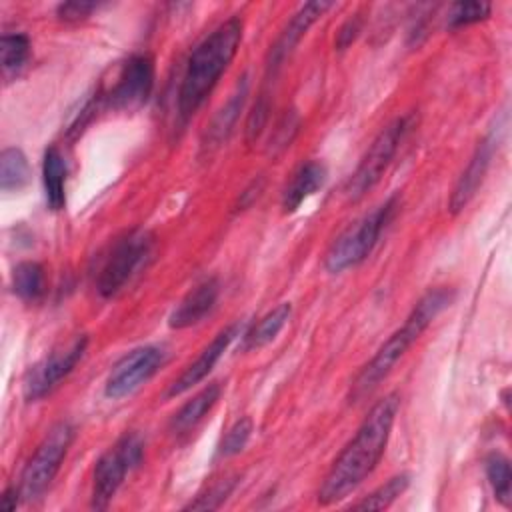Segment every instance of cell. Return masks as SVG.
Listing matches in <instances>:
<instances>
[{"label":"cell","instance_id":"cell-1","mask_svg":"<svg viewBox=\"0 0 512 512\" xmlns=\"http://www.w3.org/2000/svg\"><path fill=\"white\" fill-rule=\"evenodd\" d=\"M400 408V394L390 392L380 398L364 416L352 440L332 462L318 488V504L330 506L356 490L378 466Z\"/></svg>","mask_w":512,"mask_h":512},{"label":"cell","instance_id":"cell-2","mask_svg":"<svg viewBox=\"0 0 512 512\" xmlns=\"http://www.w3.org/2000/svg\"><path fill=\"white\" fill-rule=\"evenodd\" d=\"M454 296L456 294L452 288L436 286L418 298L404 324L386 338V342L376 350L370 362H366L358 376L352 380L348 390L350 404H360L376 392V388L394 370L398 360H402L406 350L422 336V332L434 322V318H438L440 312L452 304Z\"/></svg>","mask_w":512,"mask_h":512},{"label":"cell","instance_id":"cell-3","mask_svg":"<svg viewBox=\"0 0 512 512\" xmlns=\"http://www.w3.org/2000/svg\"><path fill=\"white\" fill-rule=\"evenodd\" d=\"M242 30V20L232 16L218 24L192 50L178 90V112L184 120L196 114L234 60L242 42Z\"/></svg>","mask_w":512,"mask_h":512},{"label":"cell","instance_id":"cell-4","mask_svg":"<svg viewBox=\"0 0 512 512\" xmlns=\"http://www.w3.org/2000/svg\"><path fill=\"white\" fill-rule=\"evenodd\" d=\"M398 208H400V198L390 196L386 202L376 206L370 214L350 224L326 250L324 268L332 274H338L364 262L374 250V246L378 244L382 232L394 220Z\"/></svg>","mask_w":512,"mask_h":512},{"label":"cell","instance_id":"cell-5","mask_svg":"<svg viewBox=\"0 0 512 512\" xmlns=\"http://www.w3.org/2000/svg\"><path fill=\"white\" fill-rule=\"evenodd\" d=\"M414 124H416V116L404 114L388 122L378 132V136L372 140V144L368 146L366 154L362 156L360 164L356 166L354 174L346 184V196L350 202H358L380 182V178L384 176L386 168L394 160L396 152L400 150L402 142L406 140Z\"/></svg>","mask_w":512,"mask_h":512},{"label":"cell","instance_id":"cell-6","mask_svg":"<svg viewBox=\"0 0 512 512\" xmlns=\"http://www.w3.org/2000/svg\"><path fill=\"white\" fill-rule=\"evenodd\" d=\"M74 432L76 430L70 422L60 420L44 434L42 442L34 450L32 458L28 460L20 476L18 490L24 502H32L48 490L68 454V448L74 440Z\"/></svg>","mask_w":512,"mask_h":512},{"label":"cell","instance_id":"cell-7","mask_svg":"<svg viewBox=\"0 0 512 512\" xmlns=\"http://www.w3.org/2000/svg\"><path fill=\"white\" fill-rule=\"evenodd\" d=\"M142 456V438L134 432H126L98 458L92 474V508L102 510L112 502L126 474L142 462Z\"/></svg>","mask_w":512,"mask_h":512},{"label":"cell","instance_id":"cell-8","mask_svg":"<svg viewBox=\"0 0 512 512\" xmlns=\"http://www.w3.org/2000/svg\"><path fill=\"white\" fill-rule=\"evenodd\" d=\"M152 246L154 238L146 230H132L124 234L104 258L96 280L98 294L102 298L116 296L150 258Z\"/></svg>","mask_w":512,"mask_h":512},{"label":"cell","instance_id":"cell-9","mask_svg":"<svg viewBox=\"0 0 512 512\" xmlns=\"http://www.w3.org/2000/svg\"><path fill=\"white\" fill-rule=\"evenodd\" d=\"M154 88V58L130 56L118 70L112 86L102 94V104L112 110H136L150 98Z\"/></svg>","mask_w":512,"mask_h":512},{"label":"cell","instance_id":"cell-10","mask_svg":"<svg viewBox=\"0 0 512 512\" xmlns=\"http://www.w3.org/2000/svg\"><path fill=\"white\" fill-rule=\"evenodd\" d=\"M164 362H166V350L162 346L146 344L130 350L110 370L104 384V394L108 398L118 400L136 392L162 368Z\"/></svg>","mask_w":512,"mask_h":512},{"label":"cell","instance_id":"cell-11","mask_svg":"<svg viewBox=\"0 0 512 512\" xmlns=\"http://www.w3.org/2000/svg\"><path fill=\"white\" fill-rule=\"evenodd\" d=\"M86 346H88V338L82 334V336H76L68 346L52 350L42 362H38L30 370L24 382V396L28 400H38L48 392H52L58 386V382L66 378L74 370V366L80 362V358L86 352Z\"/></svg>","mask_w":512,"mask_h":512},{"label":"cell","instance_id":"cell-12","mask_svg":"<svg viewBox=\"0 0 512 512\" xmlns=\"http://www.w3.org/2000/svg\"><path fill=\"white\" fill-rule=\"evenodd\" d=\"M240 330H242V322H232L230 326L222 328L212 338V342L208 346H204V350L198 354V358L194 362H190L186 366V370L170 384V388L166 390V398L180 396L186 390H190L192 386H196L198 382H202L212 372L216 362L222 358V354L226 352L230 342L240 334Z\"/></svg>","mask_w":512,"mask_h":512},{"label":"cell","instance_id":"cell-13","mask_svg":"<svg viewBox=\"0 0 512 512\" xmlns=\"http://www.w3.org/2000/svg\"><path fill=\"white\" fill-rule=\"evenodd\" d=\"M334 4L332 2H308L300 6V10L290 18V22L280 32L278 40L270 48L266 70L268 74H276V70L284 64V60L290 56V52L296 48V44L302 40V36L308 32V28Z\"/></svg>","mask_w":512,"mask_h":512},{"label":"cell","instance_id":"cell-14","mask_svg":"<svg viewBox=\"0 0 512 512\" xmlns=\"http://www.w3.org/2000/svg\"><path fill=\"white\" fill-rule=\"evenodd\" d=\"M494 138L492 136H486L474 150L470 162L466 164L464 172L458 176L454 188H452V194H450V200H448V208L452 214H458L472 198L474 194L478 192L486 172H488V166H490V160H492V154H494Z\"/></svg>","mask_w":512,"mask_h":512},{"label":"cell","instance_id":"cell-15","mask_svg":"<svg viewBox=\"0 0 512 512\" xmlns=\"http://www.w3.org/2000/svg\"><path fill=\"white\" fill-rule=\"evenodd\" d=\"M220 294V284L216 278H206L198 282L174 308V312L168 318L170 328H188L192 324H198L210 310L214 308Z\"/></svg>","mask_w":512,"mask_h":512},{"label":"cell","instance_id":"cell-16","mask_svg":"<svg viewBox=\"0 0 512 512\" xmlns=\"http://www.w3.org/2000/svg\"><path fill=\"white\" fill-rule=\"evenodd\" d=\"M324 182H326V166L322 162L310 160L300 164L282 192V210L286 214L298 210L306 198H310L316 190L324 186Z\"/></svg>","mask_w":512,"mask_h":512},{"label":"cell","instance_id":"cell-17","mask_svg":"<svg viewBox=\"0 0 512 512\" xmlns=\"http://www.w3.org/2000/svg\"><path fill=\"white\" fill-rule=\"evenodd\" d=\"M66 160L58 146H50L42 158V184L46 202L52 210H62L66 204Z\"/></svg>","mask_w":512,"mask_h":512},{"label":"cell","instance_id":"cell-18","mask_svg":"<svg viewBox=\"0 0 512 512\" xmlns=\"http://www.w3.org/2000/svg\"><path fill=\"white\" fill-rule=\"evenodd\" d=\"M220 384L218 382H212L208 386H204L200 392H196L188 402H184L180 406V410L172 416L170 420V430L174 434H184L188 430H192L212 408L214 404L218 402L220 398Z\"/></svg>","mask_w":512,"mask_h":512},{"label":"cell","instance_id":"cell-19","mask_svg":"<svg viewBox=\"0 0 512 512\" xmlns=\"http://www.w3.org/2000/svg\"><path fill=\"white\" fill-rule=\"evenodd\" d=\"M246 94H248V82H246V76H242V82H238L234 94L230 96V100L226 102V106L222 110H218V114L214 116L212 124L208 126L206 130V144L204 146H220L228 134L232 132L236 120H238V114L244 106V100H246Z\"/></svg>","mask_w":512,"mask_h":512},{"label":"cell","instance_id":"cell-20","mask_svg":"<svg viewBox=\"0 0 512 512\" xmlns=\"http://www.w3.org/2000/svg\"><path fill=\"white\" fill-rule=\"evenodd\" d=\"M290 312H292L290 302H280L278 306L268 310L262 318H258L256 324L244 332V350H256L270 344L288 322Z\"/></svg>","mask_w":512,"mask_h":512},{"label":"cell","instance_id":"cell-21","mask_svg":"<svg viewBox=\"0 0 512 512\" xmlns=\"http://www.w3.org/2000/svg\"><path fill=\"white\" fill-rule=\"evenodd\" d=\"M12 290L18 298L34 302L46 292V274L44 266L38 262H20L12 272Z\"/></svg>","mask_w":512,"mask_h":512},{"label":"cell","instance_id":"cell-22","mask_svg":"<svg viewBox=\"0 0 512 512\" xmlns=\"http://www.w3.org/2000/svg\"><path fill=\"white\" fill-rule=\"evenodd\" d=\"M30 180V164L24 152L16 146H8L0 154V188L4 192L20 190Z\"/></svg>","mask_w":512,"mask_h":512},{"label":"cell","instance_id":"cell-23","mask_svg":"<svg viewBox=\"0 0 512 512\" xmlns=\"http://www.w3.org/2000/svg\"><path fill=\"white\" fill-rule=\"evenodd\" d=\"M0 56H2V74L4 78L16 76L30 56V40L22 32H6L0 38Z\"/></svg>","mask_w":512,"mask_h":512},{"label":"cell","instance_id":"cell-24","mask_svg":"<svg viewBox=\"0 0 512 512\" xmlns=\"http://www.w3.org/2000/svg\"><path fill=\"white\" fill-rule=\"evenodd\" d=\"M484 468H486V476H488V482L492 486V492H494V498L504 504V506H510V494H512V470H510V460L500 454V452H492L486 462H484Z\"/></svg>","mask_w":512,"mask_h":512},{"label":"cell","instance_id":"cell-25","mask_svg":"<svg viewBox=\"0 0 512 512\" xmlns=\"http://www.w3.org/2000/svg\"><path fill=\"white\" fill-rule=\"evenodd\" d=\"M410 484V476L406 472L392 476L386 484L378 486L374 492H370L368 496H364L362 500H358L356 504H352L354 510H384L388 508L398 496L404 494V490Z\"/></svg>","mask_w":512,"mask_h":512},{"label":"cell","instance_id":"cell-26","mask_svg":"<svg viewBox=\"0 0 512 512\" xmlns=\"http://www.w3.org/2000/svg\"><path fill=\"white\" fill-rule=\"evenodd\" d=\"M236 484H238L236 476H226V478L214 482L202 494H198L196 500L186 504V510H214V508H220L222 502L232 494Z\"/></svg>","mask_w":512,"mask_h":512},{"label":"cell","instance_id":"cell-27","mask_svg":"<svg viewBox=\"0 0 512 512\" xmlns=\"http://www.w3.org/2000/svg\"><path fill=\"white\" fill-rule=\"evenodd\" d=\"M490 4L488 2H456L448 10V26L460 28L488 18Z\"/></svg>","mask_w":512,"mask_h":512},{"label":"cell","instance_id":"cell-28","mask_svg":"<svg viewBox=\"0 0 512 512\" xmlns=\"http://www.w3.org/2000/svg\"><path fill=\"white\" fill-rule=\"evenodd\" d=\"M250 434H252V420L250 418L236 420L228 428V432L224 434V438L220 442V448H218V454L220 456H234V454L242 452L246 442L250 440Z\"/></svg>","mask_w":512,"mask_h":512},{"label":"cell","instance_id":"cell-29","mask_svg":"<svg viewBox=\"0 0 512 512\" xmlns=\"http://www.w3.org/2000/svg\"><path fill=\"white\" fill-rule=\"evenodd\" d=\"M98 8V4L94 2H64L58 6V18L66 20V22H78L88 18L94 10Z\"/></svg>","mask_w":512,"mask_h":512},{"label":"cell","instance_id":"cell-30","mask_svg":"<svg viewBox=\"0 0 512 512\" xmlns=\"http://www.w3.org/2000/svg\"><path fill=\"white\" fill-rule=\"evenodd\" d=\"M360 30H362V18H360V14H354L352 18H348V20L340 26V30H338V34H336V48H338V50H346V48L356 40V36L360 34Z\"/></svg>","mask_w":512,"mask_h":512},{"label":"cell","instance_id":"cell-31","mask_svg":"<svg viewBox=\"0 0 512 512\" xmlns=\"http://www.w3.org/2000/svg\"><path fill=\"white\" fill-rule=\"evenodd\" d=\"M20 500H22V496H20L18 486H8V488L2 492V496H0V508L6 510V512H12V510H16V506H18Z\"/></svg>","mask_w":512,"mask_h":512}]
</instances>
